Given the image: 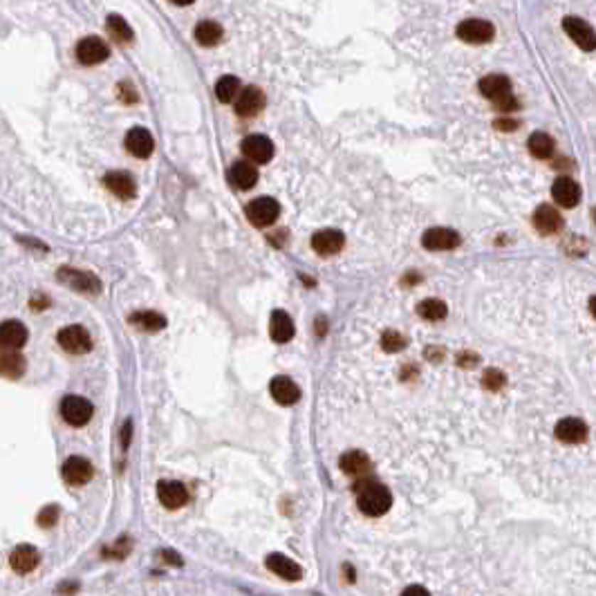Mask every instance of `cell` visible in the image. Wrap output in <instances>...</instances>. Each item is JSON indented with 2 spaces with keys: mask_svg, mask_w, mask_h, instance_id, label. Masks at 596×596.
<instances>
[{
  "mask_svg": "<svg viewBox=\"0 0 596 596\" xmlns=\"http://www.w3.org/2000/svg\"><path fill=\"white\" fill-rule=\"evenodd\" d=\"M356 504H359L361 513L370 518H379L383 513H388V509L393 506V494L383 484L368 480L356 484Z\"/></svg>",
  "mask_w": 596,
  "mask_h": 596,
  "instance_id": "6da1fadb",
  "label": "cell"
},
{
  "mask_svg": "<svg viewBox=\"0 0 596 596\" xmlns=\"http://www.w3.org/2000/svg\"><path fill=\"white\" fill-rule=\"evenodd\" d=\"M480 92L489 101H494L496 108H500L504 112L520 108L516 97L511 95V81L506 79L504 74H486V77L480 81Z\"/></svg>",
  "mask_w": 596,
  "mask_h": 596,
  "instance_id": "7a4b0ae2",
  "label": "cell"
},
{
  "mask_svg": "<svg viewBox=\"0 0 596 596\" xmlns=\"http://www.w3.org/2000/svg\"><path fill=\"white\" fill-rule=\"evenodd\" d=\"M58 346L70 354H85L92 350V336L81 325H68L56 336Z\"/></svg>",
  "mask_w": 596,
  "mask_h": 596,
  "instance_id": "3957f363",
  "label": "cell"
},
{
  "mask_svg": "<svg viewBox=\"0 0 596 596\" xmlns=\"http://www.w3.org/2000/svg\"><path fill=\"white\" fill-rule=\"evenodd\" d=\"M496 34V27L482 18H467L457 25V38L471 46H484Z\"/></svg>",
  "mask_w": 596,
  "mask_h": 596,
  "instance_id": "277c9868",
  "label": "cell"
},
{
  "mask_svg": "<svg viewBox=\"0 0 596 596\" xmlns=\"http://www.w3.org/2000/svg\"><path fill=\"white\" fill-rule=\"evenodd\" d=\"M280 215V204L274 198H258L247 204V218L253 227H270Z\"/></svg>",
  "mask_w": 596,
  "mask_h": 596,
  "instance_id": "5b68a950",
  "label": "cell"
},
{
  "mask_svg": "<svg viewBox=\"0 0 596 596\" xmlns=\"http://www.w3.org/2000/svg\"><path fill=\"white\" fill-rule=\"evenodd\" d=\"M92 413L95 408L85 397L70 395L61 401V415L70 426H85L92 420Z\"/></svg>",
  "mask_w": 596,
  "mask_h": 596,
  "instance_id": "8992f818",
  "label": "cell"
},
{
  "mask_svg": "<svg viewBox=\"0 0 596 596\" xmlns=\"http://www.w3.org/2000/svg\"><path fill=\"white\" fill-rule=\"evenodd\" d=\"M63 480L72 486H83L92 480V475H95V469L90 464V459H85L81 455H72L65 459V464H63Z\"/></svg>",
  "mask_w": 596,
  "mask_h": 596,
  "instance_id": "52a82bcc",
  "label": "cell"
},
{
  "mask_svg": "<svg viewBox=\"0 0 596 596\" xmlns=\"http://www.w3.org/2000/svg\"><path fill=\"white\" fill-rule=\"evenodd\" d=\"M58 280L63 282V285L83 292V294H99L101 289V282L97 276H92L90 272H79V270H72V267H63L61 272H58Z\"/></svg>",
  "mask_w": 596,
  "mask_h": 596,
  "instance_id": "ba28073f",
  "label": "cell"
},
{
  "mask_svg": "<svg viewBox=\"0 0 596 596\" xmlns=\"http://www.w3.org/2000/svg\"><path fill=\"white\" fill-rule=\"evenodd\" d=\"M110 56V50L106 46V41H101L99 36H87L79 41L77 46V58L83 65H99Z\"/></svg>",
  "mask_w": 596,
  "mask_h": 596,
  "instance_id": "9c48e42d",
  "label": "cell"
},
{
  "mask_svg": "<svg viewBox=\"0 0 596 596\" xmlns=\"http://www.w3.org/2000/svg\"><path fill=\"white\" fill-rule=\"evenodd\" d=\"M346 245V235L339 229H321L312 235V249H314L319 256H336V253L344 249Z\"/></svg>",
  "mask_w": 596,
  "mask_h": 596,
  "instance_id": "30bf717a",
  "label": "cell"
},
{
  "mask_svg": "<svg viewBox=\"0 0 596 596\" xmlns=\"http://www.w3.org/2000/svg\"><path fill=\"white\" fill-rule=\"evenodd\" d=\"M563 29L570 34V38L576 43L580 50L585 52H594L596 48V41H594V29L578 16H568L563 21Z\"/></svg>",
  "mask_w": 596,
  "mask_h": 596,
  "instance_id": "8fae6325",
  "label": "cell"
},
{
  "mask_svg": "<svg viewBox=\"0 0 596 596\" xmlns=\"http://www.w3.org/2000/svg\"><path fill=\"white\" fill-rule=\"evenodd\" d=\"M27 327L18 321H3L0 323V350L16 352L27 344Z\"/></svg>",
  "mask_w": 596,
  "mask_h": 596,
  "instance_id": "7c38bea8",
  "label": "cell"
},
{
  "mask_svg": "<svg viewBox=\"0 0 596 596\" xmlns=\"http://www.w3.org/2000/svg\"><path fill=\"white\" fill-rule=\"evenodd\" d=\"M243 153L251 164H267L274 157V144L265 135H249L243 142Z\"/></svg>",
  "mask_w": 596,
  "mask_h": 596,
  "instance_id": "4fadbf2b",
  "label": "cell"
},
{
  "mask_svg": "<svg viewBox=\"0 0 596 596\" xmlns=\"http://www.w3.org/2000/svg\"><path fill=\"white\" fill-rule=\"evenodd\" d=\"M459 235L453 229H446V227H435V229H428L422 238V245L428 251H451L459 245Z\"/></svg>",
  "mask_w": 596,
  "mask_h": 596,
  "instance_id": "5bb4252c",
  "label": "cell"
},
{
  "mask_svg": "<svg viewBox=\"0 0 596 596\" xmlns=\"http://www.w3.org/2000/svg\"><path fill=\"white\" fill-rule=\"evenodd\" d=\"M157 498L166 509H180V506L188 502V491L182 482L161 480L157 484Z\"/></svg>",
  "mask_w": 596,
  "mask_h": 596,
  "instance_id": "9a60e30c",
  "label": "cell"
},
{
  "mask_svg": "<svg viewBox=\"0 0 596 596\" xmlns=\"http://www.w3.org/2000/svg\"><path fill=\"white\" fill-rule=\"evenodd\" d=\"M103 184H106L108 191L115 193L119 200H132L137 193L135 180H132V175L126 171H110L106 177H103Z\"/></svg>",
  "mask_w": 596,
  "mask_h": 596,
  "instance_id": "2e32d148",
  "label": "cell"
},
{
  "mask_svg": "<svg viewBox=\"0 0 596 596\" xmlns=\"http://www.w3.org/2000/svg\"><path fill=\"white\" fill-rule=\"evenodd\" d=\"M126 148H128L130 155L146 159V157H151L153 151H155V139L146 128H132L126 135Z\"/></svg>",
  "mask_w": 596,
  "mask_h": 596,
  "instance_id": "e0dca14e",
  "label": "cell"
},
{
  "mask_svg": "<svg viewBox=\"0 0 596 596\" xmlns=\"http://www.w3.org/2000/svg\"><path fill=\"white\" fill-rule=\"evenodd\" d=\"M551 196H554L556 204L563 208H574L580 202V186L572 180V177H558L551 186Z\"/></svg>",
  "mask_w": 596,
  "mask_h": 596,
  "instance_id": "ac0fdd59",
  "label": "cell"
},
{
  "mask_svg": "<svg viewBox=\"0 0 596 596\" xmlns=\"http://www.w3.org/2000/svg\"><path fill=\"white\" fill-rule=\"evenodd\" d=\"M229 182L235 186V188H240V191H249L256 186L258 182V169H256V164H251L247 159H240V161H235L231 171H229Z\"/></svg>",
  "mask_w": 596,
  "mask_h": 596,
  "instance_id": "d6986e66",
  "label": "cell"
},
{
  "mask_svg": "<svg viewBox=\"0 0 596 596\" xmlns=\"http://www.w3.org/2000/svg\"><path fill=\"white\" fill-rule=\"evenodd\" d=\"M265 108V95L258 87H245L235 97V112L240 117H253Z\"/></svg>",
  "mask_w": 596,
  "mask_h": 596,
  "instance_id": "ffe728a7",
  "label": "cell"
},
{
  "mask_svg": "<svg viewBox=\"0 0 596 596\" xmlns=\"http://www.w3.org/2000/svg\"><path fill=\"white\" fill-rule=\"evenodd\" d=\"M38 560H41V554H38V549L32 547V545H18L9 556L11 570L18 572V574H29L32 570H36Z\"/></svg>",
  "mask_w": 596,
  "mask_h": 596,
  "instance_id": "44dd1931",
  "label": "cell"
},
{
  "mask_svg": "<svg viewBox=\"0 0 596 596\" xmlns=\"http://www.w3.org/2000/svg\"><path fill=\"white\" fill-rule=\"evenodd\" d=\"M556 437L565 444H580L587 437V426L578 417H565L556 424Z\"/></svg>",
  "mask_w": 596,
  "mask_h": 596,
  "instance_id": "7402d4cb",
  "label": "cell"
},
{
  "mask_svg": "<svg viewBox=\"0 0 596 596\" xmlns=\"http://www.w3.org/2000/svg\"><path fill=\"white\" fill-rule=\"evenodd\" d=\"M270 393L280 406H294L301 399V388L289 377H274L270 383Z\"/></svg>",
  "mask_w": 596,
  "mask_h": 596,
  "instance_id": "603a6c76",
  "label": "cell"
},
{
  "mask_svg": "<svg viewBox=\"0 0 596 596\" xmlns=\"http://www.w3.org/2000/svg\"><path fill=\"white\" fill-rule=\"evenodd\" d=\"M533 227L545 235H551L563 229V218L554 206L543 204L536 208V213H533Z\"/></svg>",
  "mask_w": 596,
  "mask_h": 596,
  "instance_id": "cb8c5ba5",
  "label": "cell"
},
{
  "mask_svg": "<svg viewBox=\"0 0 596 596\" xmlns=\"http://www.w3.org/2000/svg\"><path fill=\"white\" fill-rule=\"evenodd\" d=\"M267 570L274 572L280 578H285V580H298V578L303 576V570L298 568V565L292 558L282 556V554H270V556H267Z\"/></svg>",
  "mask_w": 596,
  "mask_h": 596,
  "instance_id": "d4e9b609",
  "label": "cell"
},
{
  "mask_svg": "<svg viewBox=\"0 0 596 596\" xmlns=\"http://www.w3.org/2000/svg\"><path fill=\"white\" fill-rule=\"evenodd\" d=\"M270 334L276 344H287V341L294 336V321L289 319L287 312L276 309L272 312V321H270Z\"/></svg>",
  "mask_w": 596,
  "mask_h": 596,
  "instance_id": "484cf974",
  "label": "cell"
},
{
  "mask_svg": "<svg viewBox=\"0 0 596 596\" xmlns=\"http://www.w3.org/2000/svg\"><path fill=\"white\" fill-rule=\"evenodd\" d=\"M339 464H341V471L348 473V475H354V478H359V475H366L370 471V457L363 453V451H348L341 455L339 459Z\"/></svg>",
  "mask_w": 596,
  "mask_h": 596,
  "instance_id": "4316f807",
  "label": "cell"
},
{
  "mask_svg": "<svg viewBox=\"0 0 596 596\" xmlns=\"http://www.w3.org/2000/svg\"><path fill=\"white\" fill-rule=\"evenodd\" d=\"M27 370V361L25 356H21L18 352H5L0 350V377L7 379H21Z\"/></svg>",
  "mask_w": 596,
  "mask_h": 596,
  "instance_id": "83f0119b",
  "label": "cell"
},
{
  "mask_svg": "<svg viewBox=\"0 0 596 596\" xmlns=\"http://www.w3.org/2000/svg\"><path fill=\"white\" fill-rule=\"evenodd\" d=\"M222 27L215 21H200L196 27V41L202 48H215L222 41Z\"/></svg>",
  "mask_w": 596,
  "mask_h": 596,
  "instance_id": "f1b7e54d",
  "label": "cell"
},
{
  "mask_svg": "<svg viewBox=\"0 0 596 596\" xmlns=\"http://www.w3.org/2000/svg\"><path fill=\"white\" fill-rule=\"evenodd\" d=\"M130 323L144 332H159L166 327V319L157 314V312H135V314L130 316Z\"/></svg>",
  "mask_w": 596,
  "mask_h": 596,
  "instance_id": "f546056e",
  "label": "cell"
},
{
  "mask_svg": "<svg viewBox=\"0 0 596 596\" xmlns=\"http://www.w3.org/2000/svg\"><path fill=\"white\" fill-rule=\"evenodd\" d=\"M554 139H551L547 132H533L529 137V153L538 159H549L554 155Z\"/></svg>",
  "mask_w": 596,
  "mask_h": 596,
  "instance_id": "4dcf8cb0",
  "label": "cell"
},
{
  "mask_svg": "<svg viewBox=\"0 0 596 596\" xmlns=\"http://www.w3.org/2000/svg\"><path fill=\"white\" fill-rule=\"evenodd\" d=\"M417 312H420V316L426 321H442L446 314H449V307H446V303L440 301V298H426V301L420 303Z\"/></svg>",
  "mask_w": 596,
  "mask_h": 596,
  "instance_id": "1f68e13d",
  "label": "cell"
},
{
  "mask_svg": "<svg viewBox=\"0 0 596 596\" xmlns=\"http://www.w3.org/2000/svg\"><path fill=\"white\" fill-rule=\"evenodd\" d=\"M106 27H108V32H110V36L117 41V43H130L132 41V29H130V25L119 16V14H110L108 16V21H106Z\"/></svg>",
  "mask_w": 596,
  "mask_h": 596,
  "instance_id": "d6a6232c",
  "label": "cell"
},
{
  "mask_svg": "<svg viewBox=\"0 0 596 596\" xmlns=\"http://www.w3.org/2000/svg\"><path fill=\"white\" fill-rule=\"evenodd\" d=\"M238 95H240V81H238L235 77H231V74H227V77H222V79L215 83V97H218L222 103L235 101Z\"/></svg>",
  "mask_w": 596,
  "mask_h": 596,
  "instance_id": "836d02e7",
  "label": "cell"
},
{
  "mask_svg": "<svg viewBox=\"0 0 596 596\" xmlns=\"http://www.w3.org/2000/svg\"><path fill=\"white\" fill-rule=\"evenodd\" d=\"M381 348L385 352H399V350L406 348V339L401 336L399 332H395V330H388V332H383V336H381Z\"/></svg>",
  "mask_w": 596,
  "mask_h": 596,
  "instance_id": "e575fe53",
  "label": "cell"
},
{
  "mask_svg": "<svg viewBox=\"0 0 596 596\" xmlns=\"http://www.w3.org/2000/svg\"><path fill=\"white\" fill-rule=\"evenodd\" d=\"M504 383H506V377L502 375L500 370H486L484 377H482V385H484L486 390H491V393L500 390Z\"/></svg>",
  "mask_w": 596,
  "mask_h": 596,
  "instance_id": "d590c367",
  "label": "cell"
},
{
  "mask_svg": "<svg viewBox=\"0 0 596 596\" xmlns=\"http://www.w3.org/2000/svg\"><path fill=\"white\" fill-rule=\"evenodd\" d=\"M58 520V506L56 504H48V506H43L41 509V513H38V518H36V523L43 527V529H48V527H52L54 523Z\"/></svg>",
  "mask_w": 596,
  "mask_h": 596,
  "instance_id": "8d00e7d4",
  "label": "cell"
},
{
  "mask_svg": "<svg viewBox=\"0 0 596 596\" xmlns=\"http://www.w3.org/2000/svg\"><path fill=\"white\" fill-rule=\"evenodd\" d=\"M401 596H430V594H428V590L422 587V585H410V587L404 590V594H401Z\"/></svg>",
  "mask_w": 596,
  "mask_h": 596,
  "instance_id": "74e56055",
  "label": "cell"
},
{
  "mask_svg": "<svg viewBox=\"0 0 596 596\" xmlns=\"http://www.w3.org/2000/svg\"><path fill=\"white\" fill-rule=\"evenodd\" d=\"M496 128H500V130H516L518 128V122H504V119H500V122H496Z\"/></svg>",
  "mask_w": 596,
  "mask_h": 596,
  "instance_id": "f35d334b",
  "label": "cell"
},
{
  "mask_svg": "<svg viewBox=\"0 0 596 596\" xmlns=\"http://www.w3.org/2000/svg\"><path fill=\"white\" fill-rule=\"evenodd\" d=\"M130 430H132V422H126V426H124V433H122V444H124V449H128V442H130Z\"/></svg>",
  "mask_w": 596,
  "mask_h": 596,
  "instance_id": "ab89813d",
  "label": "cell"
}]
</instances>
